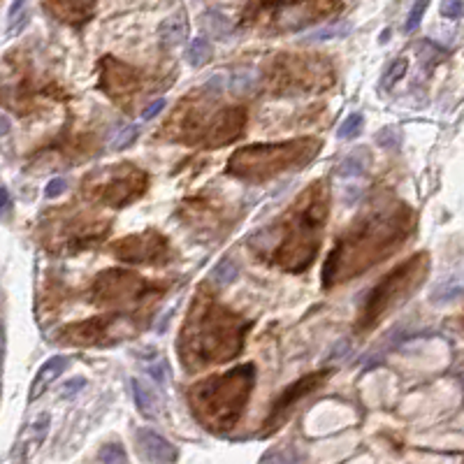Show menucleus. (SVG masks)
Here are the masks:
<instances>
[{
    "label": "nucleus",
    "instance_id": "nucleus-3",
    "mask_svg": "<svg viewBox=\"0 0 464 464\" xmlns=\"http://www.w3.org/2000/svg\"><path fill=\"white\" fill-rule=\"evenodd\" d=\"M249 328L251 323L200 288L177 339L181 367L186 372H202L235 360L244 351Z\"/></svg>",
    "mask_w": 464,
    "mask_h": 464
},
{
    "label": "nucleus",
    "instance_id": "nucleus-27",
    "mask_svg": "<svg viewBox=\"0 0 464 464\" xmlns=\"http://www.w3.org/2000/svg\"><path fill=\"white\" fill-rule=\"evenodd\" d=\"M362 126H365V119H362V114H351L348 119L339 126L337 135L342 137V140H353L355 135H360Z\"/></svg>",
    "mask_w": 464,
    "mask_h": 464
},
{
    "label": "nucleus",
    "instance_id": "nucleus-14",
    "mask_svg": "<svg viewBox=\"0 0 464 464\" xmlns=\"http://www.w3.org/2000/svg\"><path fill=\"white\" fill-rule=\"evenodd\" d=\"M98 89L116 105L128 110L130 103L142 89V77L133 65L119 61L114 56H103L98 63Z\"/></svg>",
    "mask_w": 464,
    "mask_h": 464
},
{
    "label": "nucleus",
    "instance_id": "nucleus-28",
    "mask_svg": "<svg viewBox=\"0 0 464 464\" xmlns=\"http://www.w3.org/2000/svg\"><path fill=\"white\" fill-rule=\"evenodd\" d=\"M406 70H409V61H406V58H397V61L388 68L386 77H383V86H386V89H393V86L406 75Z\"/></svg>",
    "mask_w": 464,
    "mask_h": 464
},
{
    "label": "nucleus",
    "instance_id": "nucleus-33",
    "mask_svg": "<svg viewBox=\"0 0 464 464\" xmlns=\"http://www.w3.org/2000/svg\"><path fill=\"white\" fill-rule=\"evenodd\" d=\"M260 460H263V462H300L302 458H300V455H288L284 448H274V451L265 453Z\"/></svg>",
    "mask_w": 464,
    "mask_h": 464
},
{
    "label": "nucleus",
    "instance_id": "nucleus-30",
    "mask_svg": "<svg viewBox=\"0 0 464 464\" xmlns=\"http://www.w3.org/2000/svg\"><path fill=\"white\" fill-rule=\"evenodd\" d=\"M425 10H427V0H418V3L413 5V10H411L409 19H406V26H404L406 33H413L420 26V19H423Z\"/></svg>",
    "mask_w": 464,
    "mask_h": 464
},
{
    "label": "nucleus",
    "instance_id": "nucleus-4",
    "mask_svg": "<svg viewBox=\"0 0 464 464\" xmlns=\"http://www.w3.org/2000/svg\"><path fill=\"white\" fill-rule=\"evenodd\" d=\"M256 386V367L251 362L195 381L186 390V402L193 418L212 434H228L244 416Z\"/></svg>",
    "mask_w": 464,
    "mask_h": 464
},
{
    "label": "nucleus",
    "instance_id": "nucleus-20",
    "mask_svg": "<svg viewBox=\"0 0 464 464\" xmlns=\"http://www.w3.org/2000/svg\"><path fill=\"white\" fill-rule=\"evenodd\" d=\"M130 386H133V397H135L137 411H140L144 418L156 420L158 416H161V400H158L156 390L151 388L149 383H144L142 379H133L130 381Z\"/></svg>",
    "mask_w": 464,
    "mask_h": 464
},
{
    "label": "nucleus",
    "instance_id": "nucleus-13",
    "mask_svg": "<svg viewBox=\"0 0 464 464\" xmlns=\"http://www.w3.org/2000/svg\"><path fill=\"white\" fill-rule=\"evenodd\" d=\"M112 253L126 265H165L170 260V239L158 230H144L114 242Z\"/></svg>",
    "mask_w": 464,
    "mask_h": 464
},
{
    "label": "nucleus",
    "instance_id": "nucleus-42",
    "mask_svg": "<svg viewBox=\"0 0 464 464\" xmlns=\"http://www.w3.org/2000/svg\"><path fill=\"white\" fill-rule=\"evenodd\" d=\"M7 133H10V119L5 114H0V137H5Z\"/></svg>",
    "mask_w": 464,
    "mask_h": 464
},
{
    "label": "nucleus",
    "instance_id": "nucleus-43",
    "mask_svg": "<svg viewBox=\"0 0 464 464\" xmlns=\"http://www.w3.org/2000/svg\"><path fill=\"white\" fill-rule=\"evenodd\" d=\"M0 353H3V335H0Z\"/></svg>",
    "mask_w": 464,
    "mask_h": 464
},
{
    "label": "nucleus",
    "instance_id": "nucleus-24",
    "mask_svg": "<svg viewBox=\"0 0 464 464\" xmlns=\"http://www.w3.org/2000/svg\"><path fill=\"white\" fill-rule=\"evenodd\" d=\"M237 277H239V267L232 260H221L212 272V281H216V284H232Z\"/></svg>",
    "mask_w": 464,
    "mask_h": 464
},
{
    "label": "nucleus",
    "instance_id": "nucleus-41",
    "mask_svg": "<svg viewBox=\"0 0 464 464\" xmlns=\"http://www.w3.org/2000/svg\"><path fill=\"white\" fill-rule=\"evenodd\" d=\"M24 5H26V0H14V5L10 7V28L14 26V21H17L19 12L24 10Z\"/></svg>",
    "mask_w": 464,
    "mask_h": 464
},
{
    "label": "nucleus",
    "instance_id": "nucleus-32",
    "mask_svg": "<svg viewBox=\"0 0 464 464\" xmlns=\"http://www.w3.org/2000/svg\"><path fill=\"white\" fill-rule=\"evenodd\" d=\"M376 142L381 144L383 149H393L400 147V133L395 128H383L379 135H376Z\"/></svg>",
    "mask_w": 464,
    "mask_h": 464
},
{
    "label": "nucleus",
    "instance_id": "nucleus-6",
    "mask_svg": "<svg viewBox=\"0 0 464 464\" xmlns=\"http://www.w3.org/2000/svg\"><path fill=\"white\" fill-rule=\"evenodd\" d=\"M432 258L427 251L413 253L409 260H404L397 267H393L379 284L372 286V290L365 295L362 307L358 311V321H355V330L369 332L376 325H381L386 318L406 304L418 293L423 284L430 277Z\"/></svg>",
    "mask_w": 464,
    "mask_h": 464
},
{
    "label": "nucleus",
    "instance_id": "nucleus-8",
    "mask_svg": "<svg viewBox=\"0 0 464 464\" xmlns=\"http://www.w3.org/2000/svg\"><path fill=\"white\" fill-rule=\"evenodd\" d=\"M337 82V70L328 56L279 54L267 65L263 84L272 96L297 98L328 91Z\"/></svg>",
    "mask_w": 464,
    "mask_h": 464
},
{
    "label": "nucleus",
    "instance_id": "nucleus-31",
    "mask_svg": "<svg viewBox=\"0 0 464 464\" xmlns=\"http://www.w3.org/2000/svg\"><path fill=\"white\" fill-rule=\"evenodd\" d=\"M49 423H52V418H49V413H42V416L33 423V444H42V441L47 439V432H49Z\"/></svg>",
    "mask_w": 464,
    "mask_h": 464
},
{
    "label": "nucleus",
    "instance_id": "nucleus-23",
    "mask_svg": "<svg viewBox=\"0 0 464 464\" xmlns=\"http://www.w3.org/2000/svg\"><path fill=\"white\" fill-rule=\"evenodd\" d=\"M202 21H205V28L209 35H214V38H226V35L230 33V26H228V19L223 17L221 12L216 10H209L205 17H202Z\"/></svg>",
    "mask_w": 464,
    "mask_h": 464
},
{
    "label": "nucleus",
    "instance_id": "nucleus-40",
    "mask_svg": "<svg viewBox=\"0 0 464 464\" xmlns=\"http://www.w3.org/2000/svg\"><path fill=\"white\" fill-rule=\"evenodd\" d=\"M10 209H12V198L7 193V188L0 186V214H10Z\"/></svg>",
    "mask_w": 464,
    "mask_h": 464
},
{
    "label": "nucleus",
    "instance_id": "nucleus-17",
    "mask_svg": "<svg viewBox=\"0 0 464 464\" xmlns=\"http://www.w3.org/2000/svg\"><path fill=\"white\" fill-rule=\"evenodd\" d=\"M135 444H137V451L142 455V460H147V462H177L179 460L177 446L170 444L168 439H163L161 434H156L154 430H149V427H140V430L135 432Z\"/></svg>",
    "mask_w": 464,
    "mask_h": 464
},
{
    "label": "nucleus",
    "instance_id": "nucleus-19",
    "mask_svg": "<svg viewBox=\"0 0 464 464\" xmlns=\"http://www.w3.org/2000/svg\"><path fill=\"white\" fill-rule=\"evenodd\" d=\"M65 369H68V358H65V355H54V358H49L45 365L40 367V372L35 374V379L31 383V395H28V402H35L38 397L45 395V390L52 386V383L65 372Z\"/></svg>",
    "mask_w": 464,
    "mask_h": 464
},
{
    "label": "nucleus",
    "instance_id": "nucleus-29",
    "mask_svg": "<svg viewBox=\"0 0 464 464\" xmlns=\"http://www.w3.org/2000/svg\"><path fill=\"white\" fill-rule=\"evenodd\" d=\"M137 135H140V126H126L119 135H116V140L112 142V149H114V151L128 149L130 144L137 140Z\"/></svg>",
    "mask_w": 464,
    "mask_h": 464
},
{
    "label": "nucleus",
    "instance_id": "nucleus-5",
    "mask_svg": "<svg viewBox=\"0 0 464 464\" xmlns=\"http://www.w3.org/2000/svg\"><path fill=\"white\" fill-rule=\"evenodd\" d=\"M323 142L316 137H297L286 142H260L237 149L228 158L226 172L246 184H263L281 174L297 172L321 154Z\"/></svg>",
    "mask_w": 464,
    "mask_h": 464
},
{
    "label": "nucleus",
    "instance_id": "nucleus-26",
    "mask_svg": "<svg viewBox=\"0 0 464 464\" xmlns=\"http://www.w3.org/2000/svg\"><path fill=\"white\" fill-rule=\"evenodd\" d=\"M256 82H258V77H253L249 70H246V72H237L235 77H230V91L237 93V96H242V93L253 91Z\"/></svg>",
    "mask_w": 464,
    "mask_h": 464
},
{
    "label": "nucleus",
    "instance_id": "nucleus-15",
    "mask_svg": "<svg viewBox=\"0 0 464 464\" xmlns=\"http://www.w3.org/2000/svg\"><path fill=\"white\" fill-rule=\"evenodd\" d=\"M330 376H332V369H321V372H311L307 376H302V379H297L295 383H290L284 393L277 397V402L272 404L270 416H267L263 427H260V430H263V437H272V434L286 423L295 406L302 400H307L311 393L321 390L325 383L330 381Z\"/></svg>",
    "mask_w": 464,
    "mask_h": 464
},
{
    "label": "nucleus",
    "instance_id": "nucleus-36",
    "mask_svg": "<svg viewBox=\"0 0 464 464\" xmlns=\"http://www.w3.org/2000/svg\"><path fill=\"white\" fill-rule=\"evenodd\" d=\"M65 188H68V181H65L63 177H56V179H52L47 184L45 195H47V198H58V195H61Z\"/></svg>",
    "mask_w": 464,
    "mask_h": 464
},
{
    "label": "nucleus",
    "instance_id": "nucleus-38",
    "mask_svg": "<svg viewBox=\"0 0 464 464\" xmlns=\"http://www.w3.org/2000/svg\"><path fill=\"white\" fill-rule=\"evenodd\" d=\"M165 110V100H154L149 107H144V112H142V119L144 121H149V119H154V116H158Z\"/></svg>",
    "mask_w": 464,
    "mask_h": 464
},
{
    "label": "nucleus",
    "instance_id": "nucleus-11",
    "mask_svg": "<svg viewBox=\"0 0 464 464\" xmlns=\"http://www.w3.org/2000/svg\"><path fill=\"white\" fill-rule=\"evenodd\" d=\"M135 332L133 316L126 311H114V314L86 318V321L63 325L56 330V344L61 346H77V348H105L114 346L128 339Z\"/></svg>",
    "mask_w": 464,
    "mask_h": 464
},
{
    "label": "nucleus",
    "instance_id": "nucleus-35",
    "mask_svg": "<svg viewBox=\"0 0 464 464\" xmlns=\"http://www.w3.org/2000/svg\"><path fill=\"white\" fill-rule=\"evenodd\" d=\"M84 386H86V379H82V376H79V379H72L61 388V397L63 400H70V397H75Z\"/></svg>",
    "mask_w": 464,
    "mask_h": 464
},
{
    "label": "nucleus",
    "instance_id": "nucleus-2",
    "mask_svg": "<svg viewBox=\"0 0 464 464\" xmlns=\"http://www.w3.org/2000/svg\"><path fill=\"white\" fill-rule=\"evenodd\" d=\"M330 216V184L316 179L290 202L277 221L251 237L253 253L288 274H302L316 263Z\"/></svg>",
    "mask_w": 464,
    "mask_h": 464
},
{
    "label": "nucleus",
    "instance_id": "nucleus-25",
    "mask_svg": "<svg viewBox=\"0 0 464 464\" xmlns=\"http://www.w3.org/2000/svg\"><path fill=\"white\" fill-rule=\"evenodd\" d=\"M98 462H103V464H123V462H128V455H126V451L121 448V444H107V446H103L100 448V453H98Z\"/></svg>",
    "mask_w": 464,
    "mask_h": 464
},
{
    "label": "nucleus",
    "instance_id": "nucleus-9",
    "mask_svg": "<svg viewBox=\"0 0 464 464\" xmlns=\"http://www.w3.org/2000/svg\"><path fill=\"white\" fill-rule=\"evenodd\" d=\"M149 174L133 163H119L86 174L82 181V195L91 205L123 209L133 205L147 193Z\"/></svg>",
    "mask_w": 464,
    "mask_h": 464
},
{
    "label": "nucleus",
    "instance_id": "nucleus-21",
    "mask_svg": "<svg viewBox=\"0 0 464 464\" xmlns=\"http://www.w3.org/2000/svg\"><path fill=\"white\" fill-rule=\"evenodd\" d=\"M188 38V21L184 14H174L161 24V40L165 47H179Z\"/></svg>",
    "mask_w": 464,
    "mask_h": 464
},
{
    "label": "nucleus",
    "instance_id": "nucleus-37",
    "mask_svg": "<svg viewBox=\"0 0 464 464\" xmlns=\"http://www.w3.org/2000/svg\"><path fill=\"white\" fill-rule=\"evenodd\" d=\"M346 33H348V26H344V28H337V26H332V28H328V31H321V33L311 35L309 40H328V38H342V35H346Z\"/></svg>",
    "mask_w": 464,
    "mask_h": 464
},
{
    "label": "nucleus",
    "instance_id": "nucleus-1",
    "mask_svg": "<svg viewBox=\"0 0 464 464\" xmlns=\"http://www.w3.org/2000/svg\"><path fill=\"white\" fill-rule=\"evenodd\" d=\"M413 228L416 214L406 202L388 198L369 205L330 251L321 272L323 288L344 286L395 256L413 235Z\"/></svg>",
    "mask_w": 464,
    "mask_h": 464
},
{
    "label": "nucleus",
    "instance_id": "nucleus-7",
    "mask_svg": "<svg viewBox=\"0 0 464 464\" xmlns=\"http://www.w3.org/2000/svg\"><path fill=\"white\" fill-rule=\"evenodd\" d=\"M342 10V0H253L242 26L263 35L300 33Z\"/></svg>",
    "mask_w": 464,
    "mask_h": 464
},
{
    "label": "nucleus",
    "instance_id": "nucleus-34",
    "mask_svg": "<svg viewBox=\"0 0 464 464\" xmlns=\"http://www.w3.org/2000/svg\"><path fill=\"white\" fill-rule=\"evenodd\" d=\"M441 14L446 19H460L462 17V0H444L441 3Z\"/></svg>",
    "mask_w": 464,
    "mask_h": 464
},
{
    "label": "nucleus",
    "instance_id": "nucleus-12",
    "mask_svg": "<svg viewBox=\"0 0 464 464\" xmlns=\"http://www.w3.org/2000/svg\"><path fill=\"white\" fill-rule=\"evenodd\" d=\"M56 221H45V244L56 253L89 249L110 232V221H100L79 212H56Z\"/></svg>",
    "mask_w": 464,
    "mask_h": 464
},
{
    "label": "nucleus",
    "instance_id": "nucleus-22",
    "mask_svg": "<svg viewBox=\"0 0 464 464\" xmlns=\"http://www.w3.org/2000/svg\"><path fill=\"white\" fill-rule=\"evenodd\" d=\"M209 58H212V45H209V40L195 38L191 45H188V63H191L193 68L205 65Z\"/></svg>",
    "mask_w": 464,
    "mask_h": 464
},
{
    "label": "nucleus",
    "instance_id": "nucleus-10",
    "mask_svg": "<svg viewBox=\"0 0 464 464\" xmlns=\"http://www.w3.org/2000/svg\"><path fill=\"white\" fill-rule=\"evenodd\" d=\"M165 293V286H156L144 277L128 270H105L100 272L91 286L89 300L96 307H107L114 311H128L144 302H154Z\"/></svg>",
    "mask_w": 464,
    "mask_h": 464
},
{
    "label": "nucleus",
    "instance_id": "nucleus-16",
    "mask_svg": "<svg viewBox=\"0 0 464 464\" xmlns=\"http://www.w3.org/2000/svg\"><path fill=\"white\" fill-rule=\"evenodd\" d=\"M246 128V110L244 107H221L216 112L212 128L205 137L202 149H221L237 142Z\"/></svg>",
    "mask_w": 464,
    "mask_h": 464
},
{
    "label": "nucleus",
    "instance_id": "nucleus-18",
    "mask_svg": "<svg viewBox=\"0 0 464 464\" xmlns=\"http://www.w3.org/2000/svg\"><path fill=\"white\" fill-rule=\"evenodd\" d=\"M96 3L98 0H47L54 17L70 26L86 24L91 19L93 10H96Z\"/></svg>",
    "mask_w": 464,
    "mask_h": 464
},
{
    "label": "nucleus",
    "instance_id": "nucleus-39",
    "mask_svg": "<svg viewBox=\"0 0 464 464\" xmlns=\"http://www.w3.org/2000/svg\"><path fill=\"white\" fill-rule=\"evenodd\" d=\"M360 172H362V165H360V161H355V158H348V161L342 165V170H339L342 177H348V174H360Z\"/></svg>",
    "mask_w": 464,
    "mask_h": 464
}]
</instances>
